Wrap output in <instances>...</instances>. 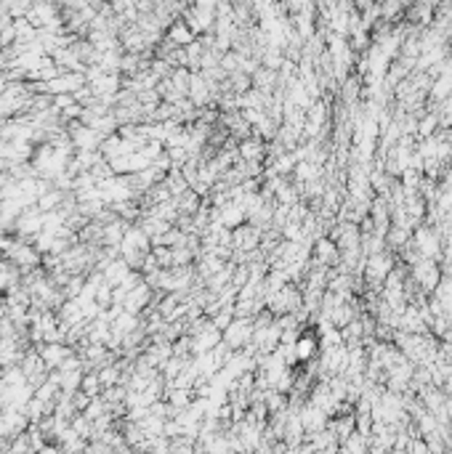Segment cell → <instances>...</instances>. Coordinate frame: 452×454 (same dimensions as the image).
Segmentation results:
<instances>
[{"label":"cell","mask_w":452,"mask_h":454,"mask_svg":"<svg viewBox=\"0 0 452 454\" xmlns=\"http://www.w3.org/2000/svg\"><path fill=\"white\" fill-rule=\"evenodd\" d=\"M317 351H320V343H317L314 335H301L296 340V359L298 362H311L317 356Z\"/></svg>","instance_id":"1"},{"label":"cell","mask_w":452,"mask_h":454,"mask_svg":"<svg viewBox=\"0 0 452 454\" xmlns=\"http://www.w3.org/2000/svg\"><path fill=\"white\" fill-rule=\"evenodd\" d=\"M317 255L322 263H336L338 260V247L333 245V239H320L317 242Z\"/></svg>","instance_id":"2"}]
</instances>
